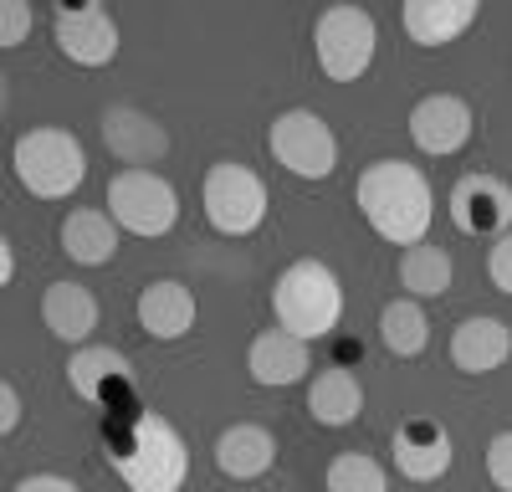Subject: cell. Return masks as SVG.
Masks as SVG:
<instances>
[{"mask_svg":"<svg viewBox=\"0 0 512 492\" xmlns=\"http://www.w3.org/2000/svg\"><path fill=\"white\" fill-rule=\"evenodd\" d=\"M487 277H492L497 293H507V298H512V231L492 241V252H487Z\"/></svg>","mask_w":512,"mask_h":492,"instance_id":"83f0119b","label":"cell"},{"mask_svg":"<svg viewBox=\"0 0 512 492\" xmlns=\"http://www.w3.org/2000/svg\"><path fill=\"white\" fill-rule=\"evenodd\" d=\"M272 313H277V328L313 344V339L333 334L338 318H344V287H338L328 262L297 257L272 287Z\"/></svg>","mask_w":512,"mask_h":492,"instance_id":"3957f363","label":"cell"},{"mask_svg":"<svg viewBox=\"0 0 512 492\" xmlns=\"http://www.w3.org/2000/svg\"><path fill=\"white\" fill-rule=\"evenodd\" d=\"M400 287L420 303V298H446L451 293V257L441 246H405L400 252Z\"/></svg>","mask_w":512,"mask_h":492,"instance_id":"603a6c76","label":"cell"},{"mask_svg":"<svg viewBox=\"0 0 512 492\" xmlns=\"http://www.w3.org/2000/svg\"><path fill=\"white\" fill-rule=\"evenodd\" d=\"M11 170L36 200H67L88 180V154L67 129H26L11 149Z\"/></svg>","mask_w":512,"mask_h":492,"instance_id":"277c9868","label":"cell"},{"mask_svg":"<svg viewBox=\"0 0 512 492\" xmlns=\"http://www.w3.org/2000/svg\"><path fill=\"white\" fill-rule=\"evenodd\" d=\"M52 36L67 62L77 67H108L118 57V21L108 16V6H98V0H88V6H57L52 16Z\"/></svg>","mask_w":512,"mask_h":492,"instance_id":"9c48e42d","label":"cell"},{"mask_svg":"<svg viewBox=\"0 0 512 492\" xmlns=\"http://www.w3.org/2000/svg\"><path fill=\"white\" fill-rule=\"evenodd\" d=\"M451 457H456V451H451V431L441 421H431V416H415V421H405L395 431V467L410 482L446 477L451 472Z\"/></svg>","mask_w":512,"mask_h":492,"instance_id":"5bb4252c","label":"cell"},{"mask_svg":"<svg viewBox=\"0 0 512 492\" xmlns=\"http://www.w3.org/2000/svg\"><path fill=\"white\" fill-rule=\"evenodd\" d=\"M451 359H456L461 375H492V369H502L512 359V328L492 313H477V318L456 323Z\"/></svg>","mask_w":512,"mask_h":492,"instance_id":"2e32d148","label":"cell"},{"mask_svg":"<svg viewBox=\"0 0 512 492\" xmlns=\"http://www.w3.org/2000/svg\"><path fill=\"white\" fill-rule=\"evenodd\" d=\"M108 467L128 492H180L190 477V451L185 436L164 416L144 410V416L128 421L118 441H108Z\"/></svg>","mask_w":512,"mask_h":492,"instance_id":"7a4b0ae2","label":"cell"},{"mask_svg":"<svg viewBox=\"0 0 512 492\" xmlns=\"http://www.w3.org/2000/svg\"><path fill=\"white\" fill-rule=\"evenodd\" d=\"M139 328L159 344H175L195 328V293L175 277H159L139 293Z\"/></svg>","mask_w":512,"mask_h":492,"instance_id":"e0dca14e","label":"cell"},{"mask_svg":"<svg viewBox=\"0 0 512 492\" xmlns=\"http://www.w3.org/2000/svg\"><path fill=\"white\" fill-rule=\"evenodd\" d=\"M67 385L88 405H113L128 385H134V364L113 344H82L67 364Z\"/></svg>","mask_w":512,"mask_h":492,"instance_id":"4fadbf2b","label":"cell"},{"mask_svg":"<svg viewBox=\"0 0 512 492\" xmlns=\"http://www.w3.org/2000/svg\"><path fill=\"white\" fill-rule=\"evenodd\" d=\"M41 318H47L52 339L62 344H88L98 328V298L82 282H52L47 298H41Z\"/></svg>","mask_w":512,"mask_h":492,"instance_id":"44dd1931","label":"cell"},{"mask_svg":"<svg viewBox=\"0 0 512 492\" xmlns=\"http://www.w3.org/2000/svg\"><path fill=\"white\" fill-rule=\"evenodd\" d=\"M267 149L297 180H328L338 170V139L328 129V118L313 108H287L267 129Z\"/></svg>","mask_w":512,"mask_h":492,"instance_id":"ba28073f","label":"cell"},{"mask_svg":"<svg viewBox=\"0 0 512 492\" xmlns=\"http://www.w3.org/2000/svg\"><path fill=\"white\" fill-rule=\"evenodd\" d=\"M16 492H82V487L67 482V477H57V472H36V477H21Z\"/></svg>","mask_w":512,"mask_h":492,"instance_id":"f1b7e54d","label":"cell"},{"mask_svg":"<svg viewBox=\"0 0 512 492\" xmlns=\"http://www.w3.org/2000/svg\"><path fill=\"white\" fill-rule=\"evenodd\" d=\"M323 482H328V492H390L384 467L374 457H364V451H344V457H333Z\"/></svg>","mask_w":512,"mask_h":492,"instance_id":"d4e9b609","label":"cell"},{"mask_svg":"<svg viewBox=\"0 0 512 492\" xmlns=\"http://www.w3.org/2000/svg\"><path fill=\"white\" fill-rule=\"evenodd\" d=\"M21 426V395L16 385H0V431H16Z\"/></svg>","mask_w":512,"mask_h":492,"instance_id":"f546056e","label":"cell"},{"mask_svg":"<svg viewBox=\"0 0 512 492\" xmlns=\"http://www.w3.org/2000/svg\"><path fill=\"white\" fill-rule=\"evenodd\" d=\"M359 216L374 226V236L395 241V246H420L425 231L436 221V195L420 164L405 159H374L364 164V175L354 185Z\"/></svg>","mask_w":512,"mask_h":492,"instance_id":"6da1fadb","label":"cell"},{"mask_svg":"<svg viewBox=\"0 0 512 492\" xmlns=\"http://www.w3.org/2000/svg\"><path fill=\"white\" fill-rule=\"evenodd\" d=\"M477 16H482L477 0H405L400 6V26L415 47H446Z\"/></svg>","mask_w":512,"mask_h":492,"instance_id":"d6986e66","label":"cell"},{"mask_svg":"<svg viewBox=\"0 0 512 492\" xmlns=\"http://www.w3.org/2000/svg\"><path fill=\"white\" fill-rule=\"evenodd\" d=\"M374 47H379V31L364 6H328L313 21V52H318L323 77H333V82L364 77L374 62Z\"/></svg>","mask_w":512,"mask_h":492,"instance_id":"52a82bcc","label":"cell"},{"mask_svg":"<svg viewBox=\"0 0 512 492\" xmlns=\"http://www.w3.org/2000/svg\"><path fill=\"white\" fill-rule=\"evenodd\" d=\"M200 205H205V221L216 226L221 236H251L256 226L267 221V185L256 170L236 159H221L205 170L200 185Z\"/></svg>","mask_w":512,"mask_h":492,"instance_id":"5b68a950","label":"cell"},{"mask_svg":"<svg viewBox=\"0 0 512 492\" xmlns=\"http://www.w3.org/2000/svg\"><path fill=\"white\" fill-rule=\"evenodd\" d=\"M98 134H103L108 154H113L118 164H128V170H149V164H159V159L169 154V129H164L154 113L134 108V103L103 108Z\"/></svg>","mask_w":512,"mask_h":492,"instance_id":"30bf717a","label":"cell"},{"mask_svg":"<svg viewBox=\"0 0 512 492\" xmlns=\"http://www.w3.org/2000/svg\"><path fill=\"white\" fill-rule=\"evenodd\" d=\"M277 462V436L256 421H236L216 436V467L231 482H251V477H267Z\"/></svg>","mask_w":512,"mask_h":492,"instance_id":"ac0fdd59","label":"cell"},{"mask_svg":"<svg viewBox=\"0 0 512 492\" xmlns=\"http://www.w3.org/2000/svg\"><path fill=\"white\" fill-rule=\"evenodd\" d=\"M379 339H384V349H390L395 359H415L425 344H431V323H425V308H420L415 298L384 303V313H379Z\"/></svg>","mask_w":512,"mask_h":492,"instance_id":"cb8c5ba5","label":"cell"},{"mask_svg":"<svg viewBox=\"0 0 512 492\" xmlns=\"http://www.w3.org/2000/svg\"><path fill=\"white\" fill-rule=\"evenodd\" d=\"M31 26H36V11L26 0H6V6H0V47H21L31 36Z\"/></svg>","mask_w":512,"mask_h":492,"instance_id":"484cf974","label":"cell"},{"mask_svg":"<svg viewBox=\"0 0 512 492\" xmlns=\"http://www.w3.org/2000/svg\"><path fill=\"white\" fill-rule=\"evenodd\" d=\"M359 410H364V385H359L354 369H344V364L323 369V375L308 385V416L318 426H333V431L338 426H354Z\"/></svg>","mask_w":512,"mask_h":492,"instance_id":"7402d4cb","label":"cell"},{"mask_svg":"<svg viewBox=\"0 0 512 492\" xmlns=\"http://www.w3.org/2000/svg\"><path fill=\"white\" fill-rule=\"evenodd\" d=\"M451 221L466 236H507L512 231V185L497 175H461L451 190Z\"/></svg>","mask_w":512,"mask_h":492,"instance_id":"8fae6325","label":"cell"},{"mask_svg":"<svg viewBox=\"0 0 512 492\" xmlns=\"http://www.w3.org/2000/svg\"><path fill=\"white\" fill-rule=\"evenodd\" d=\"M246 369H251V380L256 385H267V390H277V385H297L313 369V359H308V339H297V334H287V328H267V334H256L251 339V349H246Z\"/></svg>","mask_w":512,"mask_h":492,"instance_id":"9a60e30c","label":"cell"},{"mask_svg":"<svg viewBox=\"0 0 512 492\" xmlns=\"http://www.w3.org/2000/svg\"><path fill=\"white\" fill-rule=\"evenodd\" d=\"M410 139L420 154H456L472 144V108H466V98L456 93H431V98H420L410 108Z\"/></svg>","mask_w":512,"mask_h":492,"instance_id":"7c38bea8","label":"cell"},{"mask_svg":"<svg viewBox=\"0 0 512 492\" xmlns=\"http://www.w3.org/2000/svg\"><path fill=\"white\" fill-rule=\"evenodd\" d=\"M57 241L77 267H108L118 257V221L108 211H67Z\"/></svg>","mask_w":512,"mask_h":492,"instance_id":"ffe728a7","label":"cell"},{"mask_svg":"<svg viewBox=\"0 0 512 492\" xmlns=\"http://www.w3.org/2000/svg\"><path fill=\"white\" fill-rule=\"evenodd\" d=\"M108 216L128 236H164L180 221V195L159 170H118L108 180Z\"/></svg>","mask_w":512,"mask_h":492,"instance_id":"8992f818","label":"cell"},{"mask_svg":"<svg viewBox=\"0 0 512 492\" xmlns=\"http://www.w3.org/2000/svg\"><path fill=\"white\" fill-rule=\"evenodd\" d=\"M16 277V252H11V241L0 246V282H11Z\"/></svg>","mask_w":512,"mask_h":492,"instance_id":"4dcf8cb0","label":"cell"},{"mask_svg":"<svg viewBox=\"0 0 512 492\" xmlns=\"http://www.w3.org/2000/svg\"><path fill=\"white\" fill-rule=\"evenodd\" d=\"M487 477L502 492H512V431H497L492 436V446H487Z\"/></svg>","mask_w":512,"mask_h":492,"instance_id":"4316f807","label":"cell"}]
</instances>
